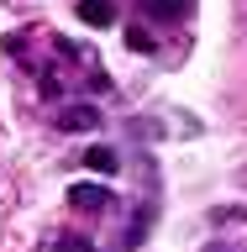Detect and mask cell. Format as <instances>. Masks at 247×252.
<instances>
[{
	"label": "cell",
	"mask_w": 247,
	"mask_h": 252,
	"mask_svg": "<svg viewBox=\"0 0 247 252\" xmlns=\"http://www.w3.org/2000/svg\"><path fill=\"white\" fill-rule=\"evenodd\" d=\"M84 163H90L95 173H116V153H110V147H100V142H95L90 153H84Z\"/></svg>",
	"instance_id": "cell-5"
},
{
	"label": "cell",
	"mask_w": 247,
	"mask_h": 252,
	"mask_svg": "<svg viewBox=\"0 0 247 252\" xmlns=\"http://www.w3.org/2000/svg\"><path fill=\"white\" fill-rule=\"evenodd\" d=\"M126 47H132V53H153V32L147 27H126Z\"/></svg>",
	"instance_id": "cell-6"
},
{
	"label": "cell",
	"mask_w": 247,
	"mask_h": 252,
	"mask_svg": "<svg viewBox=\"0 0 247 252\" xmlns=\"http://www.w3.org/2000/svg\"><path fill=\"white\" fill-rule=\"evenodd\" d=\"M211 252H221V247H211ZM226 252H232V247H226Z\"/></svg>",
	"instance_id": "cell-9"
},
{
	"label": "cell",
	"mask_w": 247,
	"mask_h": 252,
	"mask_svg": "<svg viewBox=\"0 0 247 252\" xmlns=\"http://www.w3.org/2000/svg\"><path fill=\"white\" fill-rule=\"evenodd\" d=\"M58 252H95L84 236H58Z\"/></svg>",
	"instance_id": "cell-7"
},
{
	"label": "cell",
	"mask_w": 247,
	"mask_h": 252,
	"mask_svg": "<svg viewBox=\"0 0 247 252\" xmlns=\"http://www.w3.org/2000/svg\"><path fill=\"white\" fill-rule=\"evenodd\" d=\"M58 126H63V131H95V126H100V110H95V105H63L58 110Z\"/></svg>",
	"instance_id": "cell-1"
},
{
	"label": "cell",
	"mask_w": 247,
	"mask_h": 252,
	"mask_svg": "<svg viewBox=\"0 0 247 252\" xmlns=\"http://www.w3.org/2000/svg\"><path fill=\"white\" fill-rule=\"evenodd\" d=\"M5 5H16V11H27V5H37V0H5Z\"/></svg>",
	"instance_id": "cell-8"
},
{
	"label": "cell",
	"mask_w": 247,
	"mask_h": 252,
	"mask_svg": "<svg viewBox=\"0 0 247 252\" xmlns=\"http://www.w3.org/2000/svg\"><path fill=\"white\" fill-rule=\"evenodd\" d=\"M69 205H74V210H106L110 189L106 184H74V189H69Z\"/></svg>",
	"instance_id": "cell-2"
},
{
	"label": "cell",
	"mask_w": 247,
	"mask_h": 252,
	"mask_svg": "<svg viewBox=\"0 0 247 252\" xmlns=\"http://www.w3.org/2000/svg\"><path fill=\"white\" fill-rule=\"evenodd\" d=\"M79 21L84 27H116V0H79Z\"/></svg>",
	"instance_id": "cell-3"
},
{
	"label": "cell",
	"mask_w": 247,
	"mask_h": 252,
	"mask_svg": "<svg viewBox=\"0 0 247 252\" xmlns=\"http://www.w3.org/2000/svg\"><path fill=\"white\" fill-rule=\"evenodd\" d=\"M137 5H142L147 16H153V21H184L195 0H137Z\"/></svg>",
	"instance_id": "cell-4"
}]
</instances>
